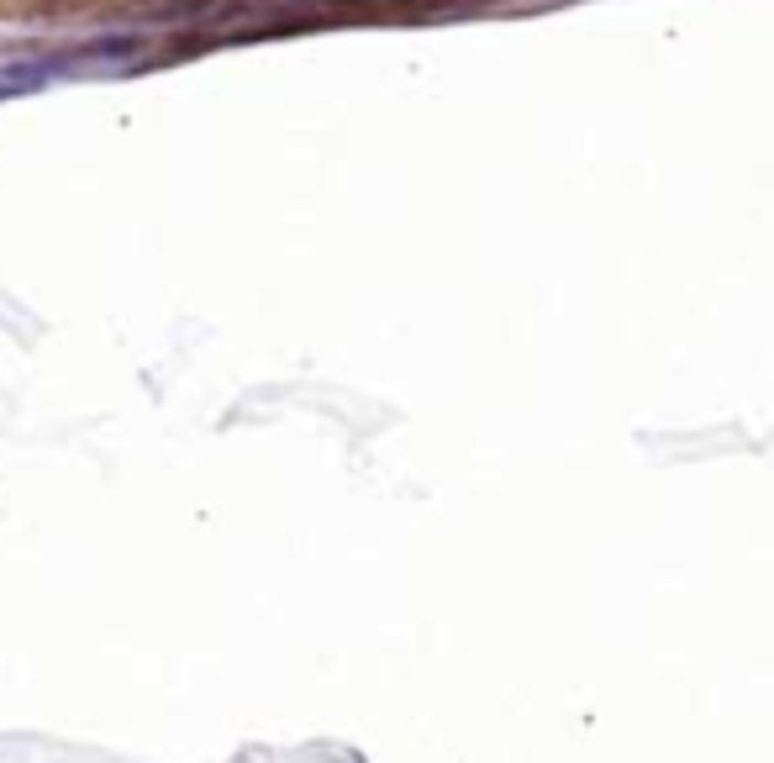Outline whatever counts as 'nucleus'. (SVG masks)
I'll use <instances>...</instances> for the list:
<instances>
[{"instance_id": "nucleus-1", "label": "nucleus", "mask_w": 774, "mask_h": 763, "mask_svg": "<svg viewBox=\"0 0 774 763\" xmlns=\"http://www.w3.org/2000/svg\"><path fill=\"white\" fill-rule=\"evenodd\" d=\"M90 53L100 58H121V53H143V32H121V37H96Z\"/></svg>"}]
</instances>
